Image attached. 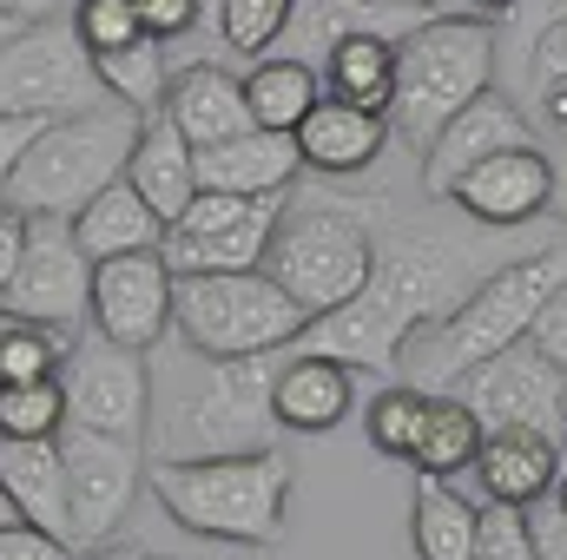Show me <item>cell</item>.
Returning <instances> with one entry per match:
<instances>
[{
    "mask_svg": "<svg viewBox=\"0 0 567 560\" xmlns=\"http://www.w3.org/2000/svg\"><path fill=\"white\" fill-rule=\"evenodd\" d=\"M482 278L475 251L462 238H435V231H416V225H390V238H377V265H370V283L310 317L303 336L290 350H317V356H337L350 370H377L390 376L410 350V336L429 330L435 317H449Z\"/></svg>",
    "mask_w": 567,
    "mask_h": 560,
    "instance_id": "obj_1",
    "label": "cell"
},
{
    "mask_svg": "<svg viewBox=\"0 0 567 560\" xmlns=\"http://www.w3.org/2000/svg\"><path fill=\"white\" fill-rule=\"evenodd\" d=\"M165 350V343H158ZM278 356H205L172 343L152 363V416H145V462H198V455H251L278 442L271 376Z\"/></svg>",
    "mask_w": 567,
    "mask_h": 560,
    "instance_id": "obj_2",
    "label": "cell"
},
{
    "mask_svg": "<svg viewBox=\"0 0 567 560\" xmlns=\"http://www.w3.org/2000/svg\"><path fill=\"white\" fill-rule=\"evenodd\" d=\"M561 283H567V251H561V245H555V251H528V258H508V265L482 271L475 290H468L449 317H435L429 330L410 336V350H403L410 383H423V390H449L462 370L488 363L495 350L528 343V330H535L542 303H548Z\"/></svg>",
    "mask_w": 567,
    "mask_h": 560,
    "instance_id": "obj_3",
    "label": "cell"
},
{
    "mask_svg": "<svg viewBox=\"0 0 567 560\" xmlns=\"http://www.w3.org/2000/svg\"><path fill=\"white\" fill-rule=\"evenodd\" d=\"M152 501L205 535V541H238V548H271L284 541V501H290V462L278 448L251 455H198V462H145Z\"/></svg>",
    "mask_w": 567,
    "mask_h": 560,
    "instance_id": "obj_4",
    "label": "cell"
},
{
    "mask_svg": "<svg viewBox=\"0 0 567 560\" xmlns=\"http://www.w3.org/2000/svg\"><path fill=\"white\" fill-rule=\"evenodd\" d=\"M145 120L126 100H100L86 113L47 120L40 139L27 145V158L13 165V178L0 185V198L27 218H73L93 191H106L113 178H126V158L140 145Z\"/></svg>",
    "mask_w": 567,
    "mask_h": 560,
    "instance_id": "obj_5",
    "label": "cell"
},
{
    "mask_svg": "<svg viewBox=\"0 0 567 560\" xmlns=\"http://www.w3.org/2000/svg\"><path fill=\"white\" fill-rule=\"evenodd\" d=\"M495 20L482 13H429L423 27H410L396 40V93H390V133L423 152L475 93L495 86Z\"/></svg>",
    "mask_w": 567,
    "mask_h": 560,
    "instance_id": "obj_6",
    "label": "cell"
},
{
    "mask_svg": "<svg viewBox=\"0 0 567 560\" xmlns=\"http://www.w3.org/2000/svg\"><path fill=\"white\" fill-rule=\"evenodd\" d=\"M303 323L310 317L284 297L265 265L172 278V336L205 356H271L303 336Z\"/></svg>",
    "mask_w": 567,
    "mask_h": 560,
    "instance_id": "obj_7",
    "label": "cell"
},
{
    "mask_svg": "<svg viewBox=\"0 0 567 560\" xmlns=\"http://www.w3.org/2000/svg\"><path fill=\"white\" fill-rule=\"evenodd\" d=\"M377 265V231L363 205H284L278 231L265 245V271L303 317L350 303Z\"/></svg>",
    "mask_w": 567,
    "mask_h": 560,
    "instance_id": "obj_8",
    "label": "cell"
},
{
    "mask_svg": "<svg viewBox=\"0 0 567 560\" xmlns=\"http://www.w3.org/2000/svg\"><path fill=\"white\" fill-rule=\"evenodd\" d=\"M113 100L100 86V66L73 20H20V33L0 40V113L27 120H66Z\"/></svg>",
    "mask_w": 567,
    "mask_h": 560,
    "instance_id": "obj_9",
    "label": "cell"
},
{
    "mask_svg": "<svg viewBox=\"0 0 567 560\" xmlns=\"http://www.w3.org/2000/svg\"><path fill=\"white\" fill-rule=\"evenodd\" d=\"M60 455H66V541H73V554L106 548L126 528L145 488V442H120V435L66 422Z\"/></svg>",
    "mask_w": 567,
    "mask_h": 560,
    "instance_id": "obj_10",
    "label": "cell"
},
{
    "mask_svg": "<svg viewBox=\"0 0 567 560\" xmlns=\"http://www.w3.org/2000/svg\"><path fill=\"white\" fill-rule=\"evenodd\" d=\"M284 218V191H198L178 225H165V265L172 278L198 271H251L265 265V245Z\"/></svg>",
    "mask_w": 567,
    "mask_h": 560,
    "instance_id": "obj_11",
    "label": "cell"
},
{
    "mask_svg": "<svg viewBox=\"0 0 567 560\" xmlns=\"http://www.w3.org/2000/svg\"><path fill=\"white\" fill-rule=\"evenodd\" d=\"M60 390H66V422L73 428L145 442V416H152V363H145V350H120L106 336H86L60 363Z\"/></svg>",
    "mask_w": 567,
    "mask_h": 560,
    "instance_id": "obj_12",
    "label": "cell"
},
{
    "mask_svg": "<svg viewBox=\"0 0 567 560\" xmlns=\"http://www.w3.org/2000/svg\"><path fill=\"white\" fill-rule=\"evenodd\" d=\"M86 297H93V258L73 245V225H66V218H33L27 251H20V271H13V283H7L0 310L80 336Z\"/></svg>",
    "mask_w": 567,
    "mask_h": 560,
    "instance_id": "obj_13",
    "label": "cell"
},
{
    "mask_svg": "<svg viewBox=\"0 0 567 560\" xmlns=\"http://www.w3.org/2000/svg\"><path fill=\"white\" fill-rule=\"evenodd\" d=\"M561 390L567 376L535 343H508L449 383V396H462L482 428H548V435H561Z\"/></svg>",
    "mask_w": 567,
    "mask_h": 560,
    "instance_id": "obj_14",
    "label": "cell"
},
{
    "mask_svg": "<svg viewBox=\"0 0 567 560\" xmlns=\"http://www.w3.org/2000/svg\"><path fill=\"white\" fill-rule=\"evenodd\" d=\"M86 323H93V336H106L120 350H158L172 336V265H165V251L100 258Z\"/></svg>",
    "mask_w": 567,
    "mask_h": 560,
    "instance_id": "obj_15",
    "label": "cell"
},
{
    "mask_svg": "<svg viewBox=\"0 0 567 560\" xmlns=\"http://www.w3.org/2000/svg\"><path fill=\"white\" fill-rule=\"evenodd\" d=\"M449 198L462 205V218L488 225V231H515V225H535L548 205H555V158L542 145H508V152H488L482 165H468Z\"/></svg>",
    "mask_w": 567,
    "mask_h": 560,
    "instance_id": "obj_16",
    "label": "cell"
},
{
    "mask_svg": "<svg viewBox=\"0 0 567 560\" xmlns=\"http://www.w3.org/2000/svg\"><path fill=\"white\" fill-rule=\"evenodd\" d=\"M508 145H535V126L522 120V106L508 100V93H475L435 139L423 145V191L429 198H449V185L468 172V165H482L488 152H508Z\"/></svg>",
    "mask_w": 567,
    "mask_h": 560,
    "instance_id": "obj_17",
    "label": "cell"
},
{
    "mask_svg": "<svg viewBox=\"0 0 567 560\" xmlns=\"http://www.w3.org/2000/svg\"><path fill=\"white\" fill-rule=\"evenodd\" d=\"M561 462H567V448H561V435H548V428H488L468 475H475L482 501L535 508L542 495H555Z\"/></svg>",
    "mask_w": 567,
    "mask_h": 560,
    "instance_id": "obj_18",
    "label": "cell"
},
{
    "mask_svg": "<svg viewBox=\"0 0 567 560\" xmlns=\"http://www.w3.org/2000/svg\"><path fill=\"white\" fill-rule=\"evenodd\" d=\"M357 403V370L337 363V356H317V350H284L278 376H271V409L278 428L290 435H323L350 416Z\"/></svg>",
    "mask_w": 567,
    "mask_h": 560,
    "instance_id": "obj_19",
    "label": "cell"
},
{
    "mask_svg": "<svg viewBox=\"0 0 567 560\" xmlns=\"http://www.w3.org/2000/svg\"><path fill=\"white\" fill-rule=\"evenodd\" d=\"M290 139L303 152V172L357 178V172H370V165L383 158L390 120H383V113H363V106H350V100H337V93H323V100L303 113V126H297Z\"/></svg>",
    "mask_w": 567,
    "mask_h": 560,
    "instance_id": "obj_20",
    "label": "cell"
},
{
    "mask_svg": "<svg viewBox=\"0 0 567 560\" xmlns=\"http://www.w3.org/2000/svg\"><path fill=\"white\" fill-rule=\"evenodd\" d=\"M158 120H165L178 139H192V145L231 139V133H245V126H251V106H245V80H238L231 66L192 60V66H178V73H172Z\"/></svg>",
    "mask_w": 567,
    "mask_h": 560,
    "instance_id": "obj_21",
    "label": "cell"
},
{
    "mask_svg": "<svg viewBox=\"0 0 567 560\" xmlns=\"http://www.w3.org/2000/svg\"><path fill=\"white\" fill-rule=\"evenodd\" d=\"M303 172V152L290 133L245 126L218 145H198V191H290Z\"/></svg>",
    "mask_w": 567,
    "mask_h": 560,
    "instance_id": "obj_22",
    "label": "cell"
},
{
    "mask_svg": "<svg viewBox=\"0 0 567 560\" xmlns=\"http://www.w3.org/2000/svg\"><path fill=\"white\" fill-rule=\"evenodd\" d=\"M0 488L20 521L66 541V455L60 435H0Z\"/></svg>",
    "mask_w": 567,
    "mask_h": 560,
    "instance_id": "obj_23",
    "label": "cell"
},
{
    "mask_svg": "<svg viewBox=\"0 0 567 560\" xmlns=\"http://www.w3.org/2000/svg\"><path fill=\"white\" fill-rule=\"evenodd\" d=\"M73 245L100 265V258H126V251H158L165 245V218L145 205L126 178H113L106 191H93L73 218Z\"/></svg>",
    "mask_w": 567,
    "mask_h": 560,
    "instance_id": "obj_24",
    "label": "cell"
},
{
    "mask_svg": "<svg viewBox=\"0 0 567 560\" xmlns=\"http://www.w3.org/2000/svg\"><path fill=\"white\" fill-rule=\"evenodd\" d=\"M126 185L140 191L165 225H178L185 205L198 198V145L178 139V133L152 113L145 133H140V145H133V158H126Z\"/></svg>",
    "mask_w": 567,
    "mask_h": 560,
    "instance_id": "obj_25",
    "label": "cell"
},
{
    "mask_svg": "<svg viewBox=\"0 0 567 560\" xmlns=\"http://www.w3.org/2000/svg\"><path fill=\"white\" fill-rule=\"evenodd\" d=\"M323 73V93L363 106V113H390V93H396V40L390 33H343L330 40V53L317 60Z\"/></svg>",
    "mask_w": 567,
    "mask_h": 560,
    "instance_id": "obj_26",
    "label": "cell"
},
{
    "mask_svg": "<svg viewBox=\"0 0 567 560\" xmlns=\"http://www.w3.org/2000/svg\"><path fill=\"white\" fill-rule=\"evenodd\" d=\"M323 100V73L297 53H265L251 73H245V106H251V126H271V133H297L303 113Z\"/></svg>",
    "mask_w": 567,
    "mask_h": 560,
    "instance_id": "obj_27",
    "label": "cell"
},
{
    "mask_svg": "<svg viewBox=\"0 0 567 560\" xmlns=\"http://www.w3.org/2000/svg\"><path fill=\"white\" fill-rule=\"evenodd\" d=\"M475 528H482V508L462 501L442 475L416 481V508H410L416 560H475Z\"/></svg>",
    "mask_w": 567,
    "mask_h": 560,
    "instance_id": "obj_28",
    "label": "cell"
},
{
    "mask_svg": "<svg viewBox=\"0 0 567 560\" xmlns=\"http://www.w3.org/2000/svg\"><path fill=\"white\" fill-rule=\"evenodd\" d=\"M482 435H488V428H482V416H475L462 396L435 390V396H429V416H423V435H416L410 468H416V475H442V481H455V475H468V468H475Z\"/></svg>",
    "mask_w": 567,
    "mask_h": 560,
    "instance_id": "obj_29",
    "label": "cell"
},
{
    "mask_svg": "<svg viewBox=\"0 0 567 560\" xmlns=\"http://www.w3.org/2000/svg\"><path fill=\"white\" fill-rule=\"evenodd\" d=\"M100 66V86L140 113H158L165 106V86H172V60H165V40L140 33L133 46H113V53H93Z\"/></svg>",
    "mask_w": 567,
    "mask_h": 560,
    "instance_id": "obj_30",
    "label": "cell"
},
{
    "mask_svg": "<svg viewBox=\"0 0 567 560\" xmlns=\"http://www.w3.org/2000/svg\"><path fill=\"white\" fill-rule=\"evenodd\" d=\"M80 336L53 330V323H27V317H7L0 310V383H40V376H60L66 350Z\"/></svg>",
    "mask_w": 567,
    "mask_h": 560,
    "instance_id": "obj_31",
    "label": "cell"
},
{
    "mask_svg": "<svg viewBox=\"0 0 567 560\" xmlns=\"http://www.w3.org/2000/svg\"><path fill=\"white\" fill-rule=\"evenodd\" d=\"M290 13H297V0H212V33L231 53L265 60L284 33H290Z\"/></svg>",
    "mask_w": 567,
    "mask_h": 560,
    "instance_id": "obj_32",
    "label": "cell"
},
{
    "mask_svg": "<svg viewBox=\"0 0 567 560\" xmlns=\"http://www.w3.org/2000/svg\"><path fill=\"white\" fill-rule=\"evenodd\" d=\"M429 396H435V390H423V383H383V396H377L370 416H363L370 448L390 455V462H410V455H416V435H423V416H429Z\"/></svg>",
    "mask_w": 567,
    "mask_h": 560,
    "instance_id": "obj_33",
    "label": "cell"
},
{
    "mask_svg": "<svg viewBox=\"0 0 567 560\" xmlns=\"http://www.w3.org/2000/svg\"><path fill=\"white\" fill-rule=\"evenodd\" d=\"M60 428H66V390H60V376L0 383V435H60Z\"/></svg>",
    "mask_w": 567,
    "mask_h": 560,
    "instance_id": "obj_34",
    "label": "cell"
},
{
    "mask_svg": "<svg viewBox=\"0 0 567 560\" xmlns=\"http://www.w3.org/2000/svg\"><path fill=\"white\" fill-rule=\"evenodd\" d=\"M73 33L86 40V53H113V46H133L145 27L133 0H80L73 7Z\"/></svg>",
    "mask_w": 567,
    "mask_h": 560,
    "instance_id": "obj_35",
    "label": "cell"
},
{
    "mask_svg": "<svg viewBox=\"0 0 567 560\" xmlns=\"http://www.w3.org/2000/svg\"><path fill=\"white\" fill-rule=\"evenodd\" d=\"M475 560H542V554H535V535H528V508H508V501H482Z\"/></svg>",
    "mask_w": 567,
    "mask_h": 560,
    "instance_id": "obj_36",
    "label": "cell"
},
{
    "mask_svg": "<svg viewBox=\"0 0 567 560\" xmlns=\"http://www.w3.org/2000/svg\"><path fill=\"white\" fill-rule=\"evenodd\" d=\"M528 80H535V93H548V86L567 80V13L548 20V27L528 40Z\"/></svg>",
    "mask_w": 567,
    "mask_h": 560,
    "instance_id": "obj_37",
    "label": "cell"
},
{
    "mask_svg": "<svg viewBox=\"0 0 567 560\" xmlns=\"http://www.w3.org/2000/svg\"><path fill=\"white\" fill-rule=\"evenodd\" d=\"M0 560H80L73 541L33 528V521H0Z\"/></svg>",
    "mask_w": 567,
    "mask_h": 560,
    "instance_id": "obj_38",
    "label": "cell"
},
{
    "mask_svg": "<svg viewBox=\"0 0 567 560\" xmlns=\"http://www.w3.org/2000/svg\"><path fill=\"white\" fill-rule=\"evenodd\" d=\"M140 7V27L152 33V40H185L192 27H198V13H205V0H133Z\"/></svg>",
    "mask_w": 567,
    "mask_h": 560,
    "instance_id": "obj_39",
    "label": "cell"
},
{
    "mask_svg": "<svg viewBox=\"0 0 567 560\" xmlns=\"http://www.w3.org/2000/svg\"><path fill=\"white\" fill-rule=\"evenodd\" d=\"M528 343H535V350H542V356H548V363L567 376V283L548 297V303H542V317H535Z\"/></svg>",
    "mask_w": 567,
    "mask_h": 560,
    "instance_id": "obj_40",
    "label": "cell"
},
{
    "mask_svg": "<svg viewBox=\"0 0 567 560\" xmlns=\"http://www.w3.org/2000/svg\"><path fill=\"white\" fill-rule=\"evenodd\" d=\"M528 535H535V554L542 560H567V508L555 495H542L528 508Z\"/></svg>",
    "mask_w": 567,
    "mask_h": 560,
    "instance_id": "obj_41",
    "label": "cell"
},
{
    "mask_svg": "<svg viewBox=\"0 0 567 560\" xmlns=\"http://www.w3.org/2000/svg\"><path fill=\"white\" fill-rule=\"evenodd\" d=\"M27 231H33V218H27V211H13V205L0 198V297H7V283H13V271H20Z\"/></svg>",
    "mask_w": 567,
    "mask_h": 560,
    "instance_id": "obj_42",
    "label": "cell"
},
{
    "mask_svg": "<svg viewBox=\"0 0 567 560\" xmlns=\"http://www.w3.org/2000/svg\"><path fill=\"white\" fill-rule=\"evenodd\" d=\"M47 120H27V113H0V185L13 178V165L27 158V145L40 139Z\"/></svg>",
    "mask_w": 567,
    "mask_h": 560,
    "instance_id": "obj_43",
    "label": "cell"
},
{
    "mask_svg": "<svg viewBox=\"0 0 567 560\" xmlns=\"http://www.w3.org/2000/svg\"><path fill=\"white\" fill-rule=\"evenodd\" d=\"M357 7H363V13H377V20H383V27H390L396 40H403L410 27H423L429 13H435L429 0H357Z\"/></svg>",
    "mask_w": 567,
    "mask_h": 560,
    "instance_id": "obj_44",
    "label": "cell"
},
{
    "mask_svg": "<svg viewBox=\"0 0 567 560\" xmlns=\"http://www.w3.org/2000/svg\"><path fill=\"white\" fill-rule=\"evenodd\" d=\"M508 13H515V20H522V33L535 40V33H542L548 20H561V13H567V0H515Z\"/></svg>",
    "mask_w": 567,
    "mask_h": 560,
    "instance_id": "obj_45",
    "label": "cell"
},
{
    "mask_svg": "<svg viewBox=\"0 0 567 560\" xmlns=\"http://www.w3.org/2000/svg\"><path fill=\"white\" fill-rule=\"evenodd\" d=\"M73 7H80V0H13L20 20H73Z\"/></svg>",
    "mask_w": 567,
    "mask_h": 560,
    "instance_id": "obj_46",
    "label": "cell"
},
{
    "mask_svg": "<svg viewBox=\"0 0 567 560\" xmlns=\"http://www.w3.org/2000/svg\"><path fill=\"white\" fill-rule=\"evenodd\" d=\"M542 113H548V126H561V133H567V80L542 93Z\"/></svg>",
    "mask_w": 567,
    "mask_h": 560,
    "instance_id": "obj_47",
    "label": "cell"
},
{
    "mask_svg": "<svg viewBox=\"0 0 567 560\" xmlns=\"http://www.w3.org/2000/svg\"><path fill=\"white\" fill-rule=\"evenodd\" d=\"M80 560H152V554H145V548H113V541H106V548H86Z\"/></svg>",
    "mask_w": 567,
    "mask_h": 560,
    "instance_id": "obj_48",
    "label": "cell"
},
{
    "mask_svg": "<svg viewBox=\"0 0 567 560\" xmlns=\"http://www.w3.org/2000/svg\"><path fill=\"white\" fill-rule=\"evenodd\" d=\"M555 211L567 218V152L555 158Z\"/></svg>",
    "mask_w": 567,
    "mask_h": 560,
    "instance_id": "obj_49",
    "label": "cell"
},
{
    "mask_svg": "<svg viewBox=\"0 0 567 560\" xmlns=\"http://www.w3.org/2000/svg\"><path fill=\"white\" fill-rule=\"evenodd\" d=\"M468 7H475V13H482V20H495V13H508V7H515V0H468Z\"/></svg>",
    "mask_w": 567,
    "mask_h": 560,
    "instance_id": "obj_50",
    "label": "cell"
},
{
    "mask_svg": "<svg viewBox=\"0 0 567 560\" xmlns=\"http://www.w3.org/2000/svg\"><path fill=\"white\" fill-rule=\"evenodd\" d=\"M7 33H20V13H13V7H0V40H7Z\"/></svg>",
    "mask_w": 567,
    "mask_h": 560,
    "instance_id": "obj_51",
    "label": "cell"
},
{
    "mask_svg": "<svg viewBox=\"0 0 567 560\" xmlns=\"http://www.w3.org/2000/svg\"><path fill=\"white\" fill-rule=\"evenodd\" d=\"M0 521H20V515H13V501H7V488H0Z\"/></svg>",
    "mask_w": 567,
    "mask_h": 560,
    "instance_id": "obj_52",
    "label": "cell"
},
{
    "mask_svg": "<svg viewBox=\"0 0 567 560\" xmlns=\"http://www.w3.org/2000/svg\"><path fill=\"white\" fill-rule=\"evenodd\" d=\"M555 501L567 508V462H561V481H555Z\"/></svg>",
    "mask_w": 567,
    "mask_h": 560,
    "instance_id": "obj_53",
    "label": "cell"
},
{
    "mask_svg": "<svg viewBox=\"0 0 567 560\" xmlns=\"http://www.w3.org/2000/svg\"><path fill=\"white\" fill-rule=\"evenodd\" d=\"M561 448H567V390H561Z\"/></svg>",
    "mask_w": 567,
    "mask_h": 560,
    "instance_id": "obj_54",
    "label": "cell"
},
{
    "mask_svg": "<svg viewBox=\"0 0 567 560\" xmlns=\"http://www.w3.org/2000/svg\"><path fill=\"white\" fill-rule=\"evenodd\" d=\"M0 7H13V0H0Z\"/></svg>",
    "mask_w": 567,
    "mask_h": 560,
    "instance_id": "obj_55",
    "label": "cell"
},
{
    "mask_svg": "<svg viewBox=\"0 0 567 560\" xmlns=\"http://www.w3.org/2000/svg\"><path fill=\"white\" fill-rule=\"evenodd\" d=\"M152 560H158V554H152Z\"/></svg>",
    "mask_w": 567,
    "mask_h": 560,
    "instance_id": "obj_56",
    "label": "cell"
}]
</instances>
